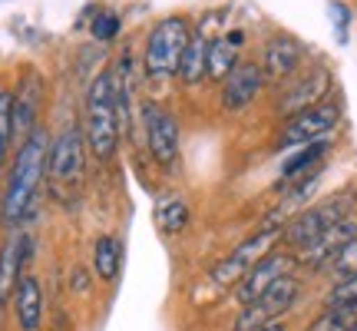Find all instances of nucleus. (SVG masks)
I'll return each instance as SVG.
<instances>
[{
  "label": "nucleus",
  "mask_w": 357,
  "mask_h": 331,
  "mask_svg": "<svg viewBox=\"0 0 357 331\" xmlns=\"http://www.w3.org/2000/svg\"><path fill=\"white\" fill-rule=\"evenodd\" d=\"M328 89H331V73H328L324 66H318V70L305 73V77L281 96L278 110L291 119V116L305 113V110H311V106H318V103L328 100Z\"/></svg>",
  "instance_id": "nucleus-12"
},
{
  "label": "nucleus",
  "mask_w": 357,
  "mask_h": 331,
  "mask_svg": "<svg viewBox=\"0 0 357 331\" xmlns=\"http://www.w3.org/2000/svg\"><path fill=\"white\" fill-rule=\"evenodd\" d=\"M178 77L189 87H195V83H202L208 77V40H205V34H192L189 37L182 64H178Z\"/></svg>",
  "instance_id": "nucleus-18"
},
{
  "label": "nucleus",
  "mask_w": 357,
  "mask_h": 331,
  "mask_svg": "<svg viewBox=\"0 0 357 331\" xmlns=\"http://www.w3.org/2000/svg\"><path fill=\"white\" fill-rule=\"evenodd\" d=\"M10 140H13V96L0 93V163L7 159Z\"/></svg>",
  "instance_id": "nucleus-24"
},
{
  "label": "nucleus",
  "mask_w": 357,
  "mask_h": 331,
  "mask_svg": "<svg viewBox=\"0 0 357 331\" xmlns=\"http://www.w3.org/2000/svg\"><path fill=\"white\" fill-rule=\"evenodd\" d=\"M83 136L86 149L100 163L113 159L119 142V106H116V77L113 70H102L86 89V110H83Z\"/></svg>",
  "instance_id": "nucleus-2"
},
{
  "label": "nucleus",
  "mask_w": 357,
  "mask_h": 331,
  "mask_svg": "<svg viewBox=\"0 0 357 331\" xmlns=\"http://www.w3.org/2000/svg\"><path fill=\"white\" fill-rule=\"evenodd\" d=\"M261 83H265L261 66L258 64H238L229 77H225V83H222V106H225L229 113L245 110V106L258 96Z\"/></svg>",
  "instance_id": "nucleus-13"
},
{
  "label": "nucleus",
  "mask_w": 357,
  "mask_h": 331,
  "mask_svg": "<svg viewBox=\"0 0 357 331\" xmlns=\"http://www.w3.org/2000/svg\"><path fill=\"white\" fill-rule=\"evenodd\" d=\"M192 30L185 17H166L153 27V34L146 40V53H142V64H146V73L153 80H166L172 73H178V64H182V53H185V43H189Z\"/></svg>",
  "instance_id": "nucleus-4"
},
{
  "label": "nucleus",
  "mask_w": 357,
  "mask_h": 331,
  "mask_svg": "<svg viewBox=\"0 0 357 331\" xmlns=\"http://www.w3.org/2000/svg\"><path fill=\"white\" fill-rule=\"evenodd\" d=\"M40 96H43V83L40 77L30 70L24 80V87L20 93L13 96V136H20V142L30 140V133H33V123H37V113H40Z\"/></svg>",
  "instance_id": "nucleus-15"
},
{
  "label": "nucleus",
  "mask_w": 357,
  "mask_h": 331,
  "mask_svg": "<svg viewBox=\"0 0 357 331\" xmlns=\"http://www.w3.org/2000/svg\"><path fill=\"white\" fill-rule=\"evenodd\" d=\"M351 302H357V272L347 275V279H341V281H334L331 292L324 295V308L328 305H351Z\"/></svg>",
  "instance_id": "nucleus-25"
},
{
  "label": "nucleus",
  "mask_w": 357,
  "mask_h": 331,
  "mask_svg": "<svg viewBox=\"0 0 357 331\" xmlns=\"http://www.w3.org/2000/svg\"><path fill=\"white\" fill-rule=\"evenodd\" d=\"M235 66H238V47H231L229 40H212L208 43V77L225 83V77Z\"/></svg>",
  "instance_id": "nucleus-22"
},
{
  "label": "nucleus",
  "mask_w": 357,
  "mask_h": 331,
  "mask_svg": "<svg viewBox=\"0 0 357 331\" xmlns=\"http://www.w3.org/2000/svg\"><path fill=\"white\" fill-rule=\"evenodd\" d=\"M142 116H146L149 153H153L155 163L169 169L178 156V123H176V116L169 113V110H162V106H155V103H149Z\"/></svg>",
  "instance_id": "nucleus-10"
},
{
  "label": "nucleus",
  "mask_w": 357,
  "mask_h": 331,
  "mask_svg": "<svg viewBox=\"0 0 357 331\" xmlns=\"http://www.w3.org/2000/svg\"><path fill=\"white\" fill-rule=\"evenodd\" d=\"M155 222L159 229L169 232V235H178V232L189 226V205L182 196H162L159 205H155Z\"/></svg>",
  "instance_id": "nucleus-20"
},
{
  "label": "nucleus",
  "mask_w": 357,
  "mask_h": 331,
  "mask_svg": "<svg viewBox=\"0 0 357 331\" xmlns=\"http://www.w3.org/2000/svg\"><path fill=\"white\" fill-rule=\"evenodd\" d=\"M357 328V302L351 305H328L305 331H351Z\"/></svg>",
  "instance_id": "nucleus-21"
},
{
  "label": "nucleus",
  "mask_w": 357,
  "mask_h": 331,
  "mask_svg": "<svg viewBox=\"0 0 357 331\" xmlns=\"http://www.w3.org/2000/svg\"><path fill=\"white\" fill-rule=\"evenodd\" d=\"M357 235V216L351 212L347 219H341L337 226H331V229L324 232L321 239H314L311 245H305L301 252H298V262L307 268H328V262H331L334 255L341 252L351 239Z\"/></svg>",
  "instance_id": "nucleus-11"
},
{
  "label": "nucleus",
  "mask_w": 357,
  "mask_h": 331,
  "mask_svg": "<svg viewBox=\"0 0 357 331\" xmlns=\"http://www.w3.org/2000/svg\"><path fill=\"white\" fill-rule=\"evenodd\" d=\"M351 212H354V192H337V196L324 199V203L307 205L291 222H284V242L291 245L294 252H301L305 245L321 239L331 226H337V222L347 219Z\"/></svg>",
  "instance_id": "nucleus-3"
},
{
  "label": "nucleus",
  "mask_w": 357,
  "mask_h": 331,
  "mask_svg": "<svg viewBox=\"0 0 357 331\" xmlns=\"http://www.w3.org/2000/svg\"><path fill=\"white\" fill-rule=\"evenodd\" d=\"M47 156H50V140L37 126L30 133V140L20 142V153H17L10 169V182H7V192H3V226L7 229H17L33 212L40 179L47 172Z\"/></svg>",
  "instance_id": "nucleus-1"
},
{
  "label": "nucleus",
  "mask_w": 357,
  "mask_h": 331,
  "mask_svg": "<svg viewBox=\"0 0 357 331\" xmlns=\"http://www.w3.org/2000/svg\"><path fill=\"white\" fill-rule=\"evenodd\" d=\"M328 272H331L337 281L347 279V275H354L357 272V235L344 245V249H341V252L334 255L331 262H328Z\"/></svg>",
  "instance_id": "nucleus-23"
},
{
  "label": "nucleus",
  "mask_w": 357,
  "mask_h": 331,
  "mask_svg": "<svg viewBox=\"0 0 357 331\" xmlns=\"http://www.w3.org/2000/svg\"><path fill=\"white\" fill-rule=\"evenodd\" d=\"M255 331H288V325H284V321H271V325H265V328H255Z\"/></svg>",
  "instance_id": "nucleus-28"
},
{
  "label": "nucleus",
  "mask_w": 357,
  "mask_h": 331,
  "mask_svg": "<svg viewBox=\"0 0 357 331\" xmlns=\"http://www.w3.org/2000/svg\"><path fill=\"white\" fill-rule=\"evenodd\" d=\"M13 315L20 331H40L43 325V288L37 275H24L13 292Z\"/></svg>",
  "instance_id": "nucleus-16"
},
{
  "label": "nucleus",
  "mask_w": 357,
  "mask_h": 331,
  "mask_svg": "<svg viewBox=\"0 0 357 331\" xmlns=\"http://www.w3.org/2000/svg\"><path fill=\"white\" fill-rule=\"evenodd\" d=\"M301 64V43L294 37H271L265 43V66H261V73L268 80H284L288 73H294V66Z\"/></svg>",
  "instance_id": "nucleus-17"
},
{
  "label": "nucleus",
  "mask_w": 357,
  "mask_h": 331,
  "mask_svg": "<svg viewBox=\"0 0 357 331\" xmlns=\"http://www.w3.org/2000/svg\"><path fill=\"white\" fill-rule=\"evenodd\" d=\"M281 239H284V226H261L255 235H248L238 249H231V252L212 268V275H208L212 285H218V288L238 285L265 255L275 252V245H278Z\"/></svg>",
  "instance_id": "nucleus-5"
},
{
  "label": "nucleus",
  "mask_w": 357,
  "mask_h": 331,
  "mask_svg": "<svg viewBox=\"0 0 357 331\" xmlns=\"http://www.w3.org/2000/svg\"><path fill=\"white\" fill-rule=\"evenodd\" d=\"M294 262H298V255H291V252H275L271 255H265L261 262H258L248 275H245L242 281H238V288H235V298L242 302V305H248V302H255L258 295H265L271 285L278 279H284V275H291V268H294Z\"/></svg>",
  "instance_id": "nucleus-9"
},
{
  "label": "nucleus",
  "mask_w": 357,
  "mask_h": 331,
  "mask_svg": "<svg viewBox=\"0 0 357 331\" xmlns=\"http://www.w3.org/2000/svg\"><path fill=\"white\" fill-rule=\"evenodd\" d=\"M351 331H357V328H351Z\"/></svg>",
  "instance_id": "nucleus-29"
},
{
  "label": "nucleus",
  "mask_w": 357,
  "mask_h": 331,
  "mask_svg": "<svg viewBox=\"0 0 357 331\" xmlns=\"http://www.w3.org/2000/svg\"><path fill=\"white\" fill-rule=\"evenodd\" d=\"M119 34V17L116 13H100L93 20V37L96 40H113Z\"/></svg>",
  "instance_id": "nucleus-26"
},
{
  "label": "nucleus",
  "mask_w": 357,
  "mask_h": 331,
  "mask_svg": "<svg viewBox=\"0 0 357 331\" xmlns=\"http://www.w3.org/2000/svg\"><path fill=\"white\" fill-rule=\"evenodd\" d=\"M331 13H334V30H337V37L344 40L347 37V17H351V13H347L344 3H331Z\"/></svg>",
  "instance_id": "nucleus-27"
},
{
  "label": "nucleus",
  "mask_w": 357,
  "mask_h": 331,
  "mask_svg": "<svg viewBox=\"0 0 357 331\" xmlns=\"http://www.w3.org/2000/svg\"><path fill=\"white\" fill-rule=\"evenodd\" d=\"M26 249H30V242H26L24 232H10V239H7L3 249H0V311L7 308V302L13 298L17 285L24 279Z\"/></svg>",
  "instance_id": "nucleus-14"
},
{
  "label": "nucleus",
  "mask_w": 357,
  "mask_h": 331,
  "mask_svg": "<svg viewBox=\"0 0 357 331\" xmlns=\"http://www.w3.org/2000/svg\"><path fill=\"white\" fill-rule=\"evenodd\" d=\"M341 119V103L337 100H324L318 106H311L305 113L291 116L284 129H281V146H307V142L324 140Z\"/></svg>",
  "instance_id": "nucleus-8"
},
{
  "label": "nucleus",
  "mask_w": 357,
  "mask_h": 331,
  "mask_svg": "<svg viewBox=\"0 0 357 331\" xmlns=\"http://www.w3.org/2000/svg\"><path fill=\"white\" fill-rule=\"evenodd\" d=\"M93 268L100 281H116L119 279V268H123V245L116 235H100L93 245Z\"/></svg>",
  "instance_id": "nucleus-19"
},
{
  "label": "nucleus",
  "mask_w": 357,
  "mask_h": 331,
  "mask_svg": "<svg viewBox=\"0 0 357 331\" xmlns=\"http://www.w3.org/2000/svg\"><path fill=\"white\" fill-rule=\"evenodd\" d=\"M298 292H301V281L294 279V275L278 279L265 295H258L255 302L242 305V311H238L231 331H255V328L271 325V321H281V315L291 311V305L298 302Z\"/></svg>",
  "instance_id": "nucleus-6"
},
{
  "label": "nucleus",
  "mask_w": 357,
  "mask_h": 331,
  "mask_svg": "<svg viewBox=\"0 0 357 331\" xmlns=\"http://www.w3.org/2000/svg\"><path fill=\"white\" fill-rule=\"evenodd\" d=\"M86 136L83 126H66L56 140L50 142V156H47V169H50L53 186H79L83 179V166H86Z\"/></svg>",
  "instance_id": "nucleus-7"
}]
</instances>
